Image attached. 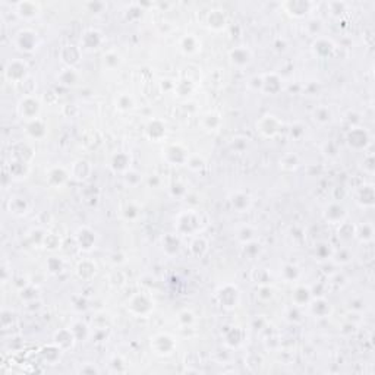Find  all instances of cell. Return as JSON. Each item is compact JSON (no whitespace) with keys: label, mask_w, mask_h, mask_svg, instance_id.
<instances>
[{"label":"cell","mask_w":375,"mask_h":375,"mask_svg":"<svg viewBox=\"0 0 375 375\" xmlns=\"http://www.w3.org/2000/svg\"><path fill=\"white\" fill-rule=\"evenodd\" d=\"M103 43V34L100 31H97V29H90V31L84 32V36L81 39V50H85V52L98 50Z\"/></svg>","instance_id":"obj_8"},{"label":"cell","mask_w":375,"mask_h":375,"mask_svg":"<svg viewBox=\"0 0 375 375\" xmlns=\"http://www.w3.org/2000/svg\"><path fill=\"white\" fill-rule=\"evenodd\" d=\"M77 242L81 249L91 251L95 245V233L90 230L88 227H82L77 233Z\"/></svg>","instance_id":"obj_16"},{"label":"cell","mask_w":375,"mask_h":375,"mask_svg":"<svg viewBox=\"0 0 375 375\" xmlns=\"http://www.w3.org/2000/svg\"><path fill=\"white\" fill-rule=\"evenodd\" d=\"M179 321H183L185 324H191L194 321V315L192 312H188V311H183L179 314Z\"/></svg>","instance_id":"obj_54"},{"label":"cell","mask_w":375,"mask_h":375,"mask_svg":"<svg viewBox=\"0 0 375 375\" xmlns=\"http://www.w3.org/2000/svg\"><path fill=\"white\" fill-rule=\"evenodd\" d=\"M299 166V158L298 155L295 154H286L282 160H280V168L283 170H295Z\"/></svg>","instance_id":"obj_37"},{"label":"cell","mask_w":375,"mask_h":375,"mask_svg":"<svg viewBox=\"0 0 375 375\" xmlns=\"http://www.w3.org/2000/svg\"><path fill=\"white\" fill-rule=\"evenodd\" d=\"M60 57H62L63 63L67 65V67H72V66L77 65L78 62H79L81 49L77 47V46H65V47L62 49Z\"/></svg>","instance_id":"obj_24"},{"label":"cell","mask_w":375,"mask_h":375,"mask_svg":"<svg viewBox=\"0 0 375 375\" xmlns=\"http://www.w3.org/2000/svg\"><path fill=\"white\" fill-rule=\"evenodd\" d=\"M230 204L237 213H245L246 210L251 207L252 199L249 195L244 194V192H236L230 196Z\"/></svg>","instance_id":"obj_26"},{"label":"cell","mask_w":375,"mask_h":375,"mask_svg":"<svg viewBox=\"0 0 375 375\" xmlns=\"http://www.w3.org/2000/svg\"><path fill=\"white\" fill-rule=\"evenodd\" d=\"M293 300L296 302V305H303V303H310L311 302V290L306 287H298L293 293Z\"/></svg>","instance_id":"obj_35"},{"label":"cell","mask_w":375,"mask_h":375,"mask_svg":"<svg viewBox=\"0 0 375 375\" xmlns=\"http://www.w3.org/2000/svg\"><path fill=\"white\" fill-rule=\"evenodd\" d=\"M91 172H92V167H91V164L87 160H78V161L74 163V166H72L71 175H72L74 179L82 182L90 178Z\"/></svg>","instance_id":"obj_20"},{"label":"cell","mask_w":375,"mask_h":375,"mask_svg":"<svg viewBox=\"0 0 375 375\" xmlns=\"http://www.w3.org/2000/svg\"><path fill=\"white\" fill-rule=\"evenodd\" d=\"M312 50H314V54L318 57H328L331 53L334 52V44L331 40L318 37L315 40V43L312 44Z\"/></svg>","instance_id":"obj_17"},{"label":"cell","mask_w":375,"mask_h":375,"mask_svg":"<svg viewBox=\"0 0 375 375\" xmlns=\"http://www.w3.org/2000/svg\"><path fill=\"white\" fill-rule=\"evenodd\" d=\"M141 175L138 173V172H132V170H128L126 173H125V181L126 183L129 185V186H135V185H138L140 182H141Z\"/></svg>","instance_id":"obj_46"},{"label":"cell","mask_w":375,"mask_h":375,"mask_svg":"<svg viewBox=\"0 0 375 375\" xmlns=\"http://www.w3.org/2000/svg\"><path fill=\"white\" fill-rule=\"evenodd\" d=\"M67 178H69V175L65 172V168L62 167H56L50 170V173H49V182H50V185H54V186H60L62 183H65L67 181Z\"/></svg>","instance_id":"obj_31"},{"label":"cell","mask_w":375,"mask_h":375,"mask_svg":"<svg viewBox=\"0 0 375 375\" xmlns=\"http://www.w3.org/2000/svg\"><path fill=\"white\" fill-rule=\"evenodd\" d=\"M130 167V155L125 154V153H117L113 160H112V168L115 172H122L126 173Z\"/></svg>","instance_id":"obj_28"},{"label":"cell","mask_w":375,"mask_h":375,"mask_svg":"<svg viewBox=\"0 0 375 375\" xmlns=\"http://www.w3.org/2000/svg\"><path fill=\"white\" fill-rule=\"evenodd\" d=\"M181 50L185 54H194L198 50H201V41L194 34H188L181 40Z\"/></svg>","instance_id":"obj_27"},{"label":"cell","mask_w":375,"mask_h":375,"mask_svg":"<svg viewBox=\"0 0 375 375\" xmlns=\"http://www.w3.org/2000/svg\"><path fill=\"white\" fill-rule=\"evenodd\" d=\"M104 65L107 66V67H110V69H113V67H116L119 63H120V56L115 52H109L107 54H104Z\"/></svg>","instance_id":"obj_44"},{"label":"cell","mask_w":375,"mask_h":375,"mask_svg":"<svg viewBox=\"0 0 375 375\" xmlns=\"http://www.w3.org/2000/svg\"><path fill=\"white\" fill-rule=\"evenodd\" d=\"M217 299L221 303V306L232 310L239 303V290L234 286L226 285L217 292Z\"/></svg>","instance_id":"obj_6"},{"label":"cell","mask_w":375,"mask_h":375,"mask_svg":"<svg viewBox=\"0 0 375 375\" xmlns=\"http://www.w3.org/2000/svg\"><path fill=\"white\" fill-rule=\"evenodd\" d=\"M59 81H60V84H63V85H75L78 81V74L75 72V69L74 67H66L63 69L62 72H60V75H59Z\"/></svg>","instance_id":"obj_32"},{"label":"cell","mask_w":375,"mask_h":375,"mask_svg":"<svg viewBox=\"0 0 375 375\" xmlns=\"http://www.w3.org/2000/svg\"><path fill=\"white\" fill-rule=\"evenodd\" d=\"M153 343H154V349L160 355H168V353H172V350L175 349V340H173V337H170L168 334L155 336Z\"/></svg>","instance_id":"obj_18"},{"label":"cell","mask_w":375,"mask_h":375,"mask_svg":"<svg viewBox=\"0 0 375 375\" xmlns=\"http://www.w3.org/2000/svg\"><path fill=\"white\" fill-rule=\"evenodd\" d=\"M374 186L372 185H362L356 192V202L365 208L374 207Z\"/></svg>","instance_id":"obj_14"},{"label":"cell","mask_w":375,"mask_h":375,"mask_svg":"<svg viewBox=\"0 0 375 375\" xmlns=\"http://www.w3.org/2000/svg\"><path fill=\"white\" fill-rule=\"evenodd\" d=\"M207 24L211 29H214V31H221L224 26L227 25V18H226V15H224V11H220V9L211 11V13L208 15L207 18Z\"/></svg>","instance_id":"obj_22"},{"label":"cell","mask_w":375,"mask_h":375,"mask_svg":"<svg viewBox=\"0 0 375 375\" xmlns=\"http://www.w3.org/2000/svg\"><path fill=\"white\" fill-rule=\"evenodd\" d=\"M163 245H170V246H166V248H164V251L167 252L168 248H172V255H173V254H176V252L179 251L181 242H179L178 236H175V234H167L166 237H163Z\"/></svg>","instance_id":"obj_42"},{"label":"cell","mask_w":375,"mask_h":375,"mask_svg":"<svg viewBox=\"0 0 375 375\" xmlns=\"http://www.w3.org/2000/svg\"><path fill=\"white\" fill-rule=\"evenodd\" d=\"M346 143L350 148H355V150H365L369 144V133L368 130L363 129V128H358V126H353L352 129L348 132V137H346Z\"/></svg>","instance_id":"obj_3"},{"label":"cell","mask_w":375,"mask_h":375,"mask_svg":"<svg viewBox=\"0 0 375 375\" xmlns=\"http://www.w3.org/2000/svg\"><path fill=\"white\" fill-rule=\"evenodd\" d=\"M44 242H46V245L49 246L50 249H56L57 246L60 245V239L57 236H54V234H47L44 237Z\"/></svg>","instance_id":"obj_52"},{"label":"cell","mask_w":375,"mask_h":375,"mask_svg":"<svg viewBox=\"0 0 375 375\" xmlns=\"http://www.w3.org/2000/svg\"><path fill=\"white\" fill-rule=\"evenodd\" d=\"M49 270L50 272L53 274H57V272L62 271V268H63V262H62V259L56 258V257H53V258L49 259Z\"/></svg>","instance_id":"obj_48"},{"label":"cell","mask_w":375,"mask_h":375,"mask_svg":"<svg viewBox=\"0 0 375 375\" xmlns=\"http://www.w3.org/2000/svg\"><path fill=\"white\" fill-rule=\"evenodd\" d=\"M239 239L244 242V244H249V242H252V239H254V232H252V229L251 227H244L241 233H239Z\"/></svg>","instance_id":"obj_51"},{"label":"cell","mask_w":375,"mask_h":375,"mask_svg":"<svg viewBox=\"0 0 375 375\" xmlns=\"http://www.w3.org/2000/svg\"><path fill=\"white\" fill-rule=\"evenodd\" d=\"M229 57H230V62H232L233 65L244 67V66L251 63L252 53H251L249 49H246V47H236V49H233L232 52L229 53Z\"/></svg>","instance_id":"obj_15"},{"label":"cell","mask_w":375,"mask_h":375,"mask_svg":"<svg viewBox=\"0 0 375 375\" xmlns=\"http://www.w3.org/2000/svg\"><path fill=\"white\" fill-rule=\"evenodd\" d=\"M363 163H365V166H366V173H369V175H372L374 173V157H372V154H369V155H366L365 158H363Z\"/></svg>","instance_id":"obj_53"},{"label":"cell","mask_w":375,"mask_h":375,"mask_svg":"<svg viewBox=\"0 0 375 375\" xmlns=\"http://www.w3.org/2000/svg\"><path fill=\"white\" fill-rule=\"evenodd\" d=\"M164 157H166V160H167L170 164H178V166H181L183 163H186L188 161V158H189V155H188V151L182 147V145H170L166 148V151H164Z\"/></svg>","instance_id":"obj_12"},{"label":"cell","mask_w":375,"mask_h":375,"mask_svg":"<svg viewBox=\"0 0 375 375\" xmlns=\"http://www.w3.org/2000/svg\"><path fill=\"white\" fill-rule=\"evenodd\" d=\"M199 217L198 214L194 211H186L179 216V220H178V229L181 233H188V234H192L199 229Z\"/></svg>","instance_id":"obj_7"},{"label":"cell","mask_w":375,"mask_h":375,"mask_svg":"<svg viewBox=\"0 0 375 375\" xmlns=\"http://www.w3.org/2000/svg\"><path fill=\"white\" fill-rule=\"evenodd\" d=\"M26 208H28V204H26L24 198H18V196L12 198V201H11V210H12L13 213H16V214H25Z\"/></svg>","instance_id":"obj_43"},{"label":"cell","mask_w":375,"mask_h":375,"mask_svg":"<svg viewBox=\"0 0 375 375\" xmlns=\"http://www.w3.org/2000/svg\"><path fill=\"white\" fill-rule=\"evenodd\" d=\"M306 31L310 32L312 37H320V34L323 32L324 29V24L321 19H317V18H314V19H310L308 22H306Z\"/></svg>","instance_id":"obj_36"},{"label":"cell","mask_w":375,"mask_h":375,"mask_svg":"<svg viewBox=\"0 0 375 375\" xmlns=\"http://www.w3.org/2000/svg\"><path fill=\"white\" fill-rule=\"evenodd\" d=\"M116 107L122 112H126V110H130L133 107V98L128 95V94H122L119 95L116 100Z\"/></svg>","instance_id":"obj_41"},{"label":"cell","mask_w":375,"mask_h":375,"mask_svg":"<svg viewBox=\"0 0 375 375\" xmlns=\"http://www.w3.org/2000/svg\"><path fill=\"white\" fill-rule=\"evenodd\" d=\"M312 119H314L317 123H320V125H327V123H330V122L333 120V115H331V112H330L328 107L320 106V107L314 109V112H312Z\"/></svg>","instance_id":"obj_29"},{"label":"cell","mask_w":375,"mask_h":375,"mask_svg":"<svg viewBox=\"0 0 375 375\" xmlns=\"http://www.w3.org/2000/svg\"><path fill=\"white\" fill-rule=\"evenodd\" d=\"M334 259H336L337 262H340V264H348V262H350V259H352V254H350L348 249H340L338 252H336Z\"/></svg>","instance_id":"obj_50"},{"label":"cell","mask_w":375,"mask_h":375,"mask_svg":"<svg viewBox=\"0 0 375 375\" xmlns=\"http://www.w3.org/2000/svg\"><path fill=\"white\" fill-rule=\"evenodd\" d=\"M186 164L192 168V170H199V168L204 167V160H202L201 157H198V155H191V157L188 158Z\"/></svg>","instance_id":"obj_49"},{"label":"cell","mask_w":375,"mask_h":375,"mask_svg":"<svg viewBox=\"0 0 375 375\" xmlns=\"http://www.w3.org/2000/svg\"><path fill=\"white\" fill-rule=\"evenodd\" d=\"M75 338H77V337H75L72 330L63 328V330H60V331H57V333L54 334V343H56L57 348H60V349L63 350L67 349V348H72Z\"/></svg>","instance_id":"obj_21"},{"label":"cell","mask_w":375,"mask_h":375,"mask_svg":"<svg viewBox=\"0 0 375 375\" xmlns=\"http://www.w3.org/2000/svg\"><path fill=\"white\" fill-rule=\"evenodd\" d=\"M5 74H6V78L9 81L21 82L28 75V66L22 60H12V62H9V65L6 66Z\"/></svg>","instance_id":"obj_10"},{"label":"cell","mask_w":375,"mask_h":375,"mask_svg":"<svg viewBox=\"0 0 375 375\" xmlns=\"http://www.w3.org/2000/svg\"><path fill=\"white\" fill-rule=\"evenodd\" d=\"M283 277H285L287 282L296 280L299 277V268L296 265H286L285 268H283Z\"/></svg>","instance_id":"obj_45"},{"label":"cell","mask_w":375,"mask_h":375,"mask_svg":"<svg viewBox=\"0 0 375 375\" xmlns=\"http://www.w3.org/2000/svg\"><path fill=\"white\" fill-rule=\"evenodd\" d=\"M40 129L46 130V128H44V125L40 122L39 119L29 122V125H28V133H29L31 137H34V138H41V137H44L46 133H44V132H40Z\"/></svg>","instance_id":"obj_40"},{"label":"cell","mask_w":375,"mask_h":375,"mask_svg":"<svg viewBox=\"0 0 375 375\" xmlns=\"http://www.w3.org/2000/svg\"><path fill=\"white\" fill-rule=\"evenodd\" d=\"M41 12V5L37 2H19L15 5V13L25 21L37 18Z\"/></svg>","instance_id":"obj_9"},{"label":"cell","mask_w":375,"mask_h":375,"mask_svg":"<svg viewBox=\"0 0 375 375\" xmlns=\"http://www.w3.org/2000/svg\"><path fill=\"white\" fill-rule=\"evenodd\" d=\"M202 125L208 130H217L221 125L220 116L217 113H207L202 117Z\"/></svg>","instance_id":"obj_33"},{"label":"cell","mask_w":375,"mask_h":375,"mask_svg":"<svg viewBox=\"0 0 375 375\" xmlns=\"http://www.w3.org/2000/svg\"><path fill=\"white\" fill-rule=\"evenodd\" d=\"M147 135H148V138L153 140V141H160V140H163V138L166 137V125H164L161 120H158V119L151 120V122L148 123V126H147Z\"/></svg>","instance_id":"obj_23"},{"label":"cell","mask_w":375,"mask_h":375,"mask_svg":"<svg viewBox=\"0 0 375 375\" xmlns=\"http://www.w3.org/2000/svg\"><path fill=\"white\" fill-rule=\"evenodd\" d=\"M19 112H21L22 117H25L28 120H36L40 112L39 100H36L32 97L24 98L21 101V104H19Z\"/></svg>","instance_id":"obj_13"},{"label":"cell","mask_w":375,"mask_h":375,"mask_svg":"<svg viewBox=\"0 0 375 375\" xmlns=\"http://www.w3.org/2000/svg\"><path fill=\"white\" fill-rule=\"evenodd\" d=\"M314 3L310 0H289L283 3V9L293 18H303L312 11Z\"/></svg>","instance_id":"obj_4"},{"label":"cell","mask_w":375,"mask_h":375,"mask_svg":"<svg viewBox=\"0 0 375 375\" xmlns=\"http://www.w3.org/2000/svg\"><path fill=\"white\" fill-rule=\"evenodd\" d=\"M355 236L361 241V242H371L372 237H374V229H372V224L369 223H363L362 226L356 227L355 230Z\"/></svg>","instance_id":"obj_30"},{"label":"cell","mask_w":375,"mask_h":375,"mask_svg":"<svg viewBox=\"0 0 375 375\" xmlns=\"http://www.w3.org/2000/svg\"><path fill=\"white\" fill-rule=\"evenodd\" d=\"M85 8L88 9V12L100 13L107 8V5L104 2H88V3H85Z\"/></svg>","instance_id":"obj_47"},{"label":"cell","mask_w":375,"mask_h":375,"mask_svg":"<svg viewBox=\"0 0 375 375\" xmlns=\"http://www.w3.org/2000/svg\"><path fill=\"white\" fill-rule=\"evenodd\" d=\"M77 272L81 279H90L95 274V265L91 261H84L78 265Z\"/></svg>","instance_id":"obj_34"},{"label":"cell","mask_w":375,"mask_h":375,"mask_svg":"<svg viewBox=\"0 0 375 375\" xmlns=\"http://www.w3.org/2000/svg\"><path fill=\"white\" fill-rule=\"evenodd\" d=\"M282 79L279 78V75L276 74H268V75H264L262 77V92L265 94H277L282 90Z\"/></svg>","instance_id":"obj_19"},{"label":"cell","mask_w":375,"mask_h":375,"mask_svg":"<svg viewBox=\"0 0 375 375\" xmlns=\"http://www.w3.org/2000/svg\"><path fill=\"white\" fill-rule=\"evenodd\" d=\"M310 311L312 315H315L318 318H323V317H327L331 312V306L325 299L318 298L310 302Z\"/></svg>","instance_id":"obj_25"},{"label":"cell","mask_w":375,"mask_h":375,"mask_svg":"<svg viewBox=\"0 0 375 375\" xmlns=\"http://www.w3.org/2000/svg\"><path fill=\"white\" fill-rule=\"evenodd\" d=\"M257 129L265 138H274L282 129V122L276 116H272V115H267L257 123Z\"/></svg>","instance_id":"obj_5"},{"label":"cell","mask_w":375,"mask_h":375,"mask_svg":"<svg viewBox=\"0 0 375 375\" xmlns=\"http://www.w3.org/2000/svg\"><path fill=\"white\" fill-rule=\"evenodd\" d=\"M15 46L21 52H34L39 46V36L32 29H21L15 37Z\"/></svg>","instance_id":"obj_2"},{"label":"cell","mask_w":375,"mask_h":375,"mask_svg":"<svg viewBox=\"0 0 375 375\" xmlns=\"http://www.w3.org/2000/svg\"><path fill=\"white\" fill-rule=\"evenodd\" d=\"M348 217V211L338 202H333L324 210V219L330 221L331 224H340Z\"/></svg>","instance_id":"obj_11"},{"label":"cell","mask_w":375,"mask_h":375,"mask_svg":"<svg viewBox=\"0 0 375 375\" xmlns=\"http://www.w3.org/2000/svg\"><path fill=\"white\" fill-rule=\"evenodd\" d=\"M128 310L135 314V315H141V317H147L150 312L154 310V300L144 295V293H138L135 296H132L128 302Z\"/></svg>","instance_id":"obj_1"},{"label":"cell","mask_w":375,"mask_h":375,"mask_svg":"<svg viewBox=\"0 0 375 375\" xmlns=\"http://www.w3.org/2000/svg\"><path fill=\"white\" fill-rule=\"evenodd\" d=\"M208 249V244L206 239H202V237H196L194 242L191 244V251H192V254L196 255V257H202L206 252H207Z\"/></svg>","instance_id":"obj_38"},{"label":"cell","mask_w":375,"mask_h":375,"mask_svg":"<svg viewBox=\"0 0 375 375\" xmlns=\"http://www.w3.org/2000/svg\"><path fill=\"white\" fill-rule=\"evenodd\" d=\"M327 8L328 11L331 12L333 16H340L345 12H348V3L346 2H328L327 3Z\"/></svg>","instance_id":"obj_39"}]
</instances>
